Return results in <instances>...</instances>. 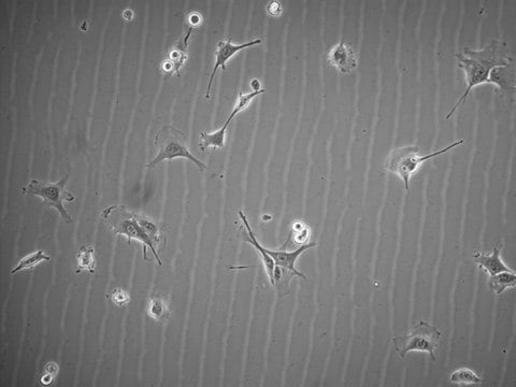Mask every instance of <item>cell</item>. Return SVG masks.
<instances>
[{
  "instance_id": "cell-18",
  "label": "cell",
  "mask_w": 516,
  "mask_h": 387,
  "mask_svg": "<svg viewBox=\"0 0 516 387\" xmlns=\"http://www.w3.org/2000/svg\"><path fill=\"white\" fill-rule=\"evenodd\" d=\"M310 236H311L310 227L303 222H296L292 225L289 240L286 242H289L292 240L294 244L298 245V247H299L301 245L308 244Z\"/></svg>"
},
{
  "instance_id": "cell-4",
  "label": "cell",
  "mask_w": 516,
  "mask_h": 387,
  "mask_svg": "<svg viewBox=\"0 0 516 387\" xmlns=\"http://www.w3.org/2000/svg\"><path fill=\"white\" fill-rule=\"evenodd\" d=\"M103 217L115 235L126 237L129 243L131 240L139 241L143 247L145 258L147 259L148 247L151 251L152 254L155 256L156 261L162 265V261L159 254H157V251H156L155 244L142 228L139 219H138V215L136 213L131 212V210H128L124 207L113 205V207H110V208L103 211Z\"/></svg>"
},
{
  "instance_id": "cell-8",
  "label": "cell",
  "mask_w": 516,
  "mask_h": 387,
  "mask_svg": "<svg viewBox=\"0 0 516 387\" xmlns=\"http://www.w3.org/2000/svg\"><path fill=\"white\" fill-rule=\"evenodd\" d=\"M328 61L342 75H349L358 66L357 57L351 45L340 40L328 53Z\"/></svg>"
},
{
  "instance_id": "cell-1",
  "label": "cell",
  "mask_w": 516,
  "mask_h": 387,
  "mask_svg": "<svg viewBox=\"0 0 516 387\" xmlns=\"http://www.w3.org/2000/svg\"><path fill=\"white\" fill-rule=\"evenodd\" d=\"M458 66L465 73V93L457 103L452 108L451 111L445 115V119H450L456 112V110L466 103L472 89L483 85H495L493 75L497 69L508 68L512 63L507 43L495 39L489 45L480 50H465L463 53L456 54Z\"/></svg>"
},
{
  "instance_id": "cell-12",
  "label": "cell",
  "mask_w": 516,
  "mask_h": 387,
  "mask_svg": "<svg viewBox=\"0 0 516 387\" xmlns=\"http://www.w3.org/2000/svg\"><path fill=\"white\" fill-rule=\"evenodd\" d=\"M239 113V111L234 108L233 112H231V115H229L228 119H226L225 123H224V125L221 129H217V131H214V133H206V131L201 133V135H200V138H201V143H200L199 145L200 149H203V151H206V149H209V147H213V149H223L224 145H225L226 133H227L229 124L231 123V121H233V119H235Z\"/></svg>"
},
{
  "instance_id": "cell-19",
  "label": "cell",
  "mask_w": 516,
  "mask_h": 387,
  "mask_svg": "<svg viewBox=\"0 0 516 387\" xmlns=\"http://www.w3.org/2000/svg\"><path fill=\"white\" fill-rule=\"evenodd\" d=\"M138 219H139L142 228L150 237V239L153 241L154 244H157L161 241V229L157 227V225H155V223L152 222L151 219H147V217L138 215Z\"/></svg>"
},
{
  "instance_id": "cell-15",
  "label": "cell",
  "mask_w": 516,
  "mask_h": 387,
  "mask_svg": "<svg viewBox=\"0 0 516 387\" xmlns=\"http://www.w3.org/2000/svg\"><path fill=\"white\" fill-rule=\"evenodd\" d=\"M148 313L156 322H165L170 315L169 302L162 297H153L150 300Z\"/></svg>"
},
{
  "instance_id": "cell-2",
  "label": "cell",
  "mask_w": 516,
  "mask_h": 387,
  "mask_svg": "<svg viewBox=\"0 0 516 387\" xmlns=\"http://www.w3.org/2000/svg\"><path fill=\"white\" fill-rule=\"evenodd\" d=\"M465 143V140H456L447 147L439 149V151L431 152L429 154H422L421 149L417 145H405L398 149H393L386 157L385 169L389 173H394L401 179L405 184L406 191H409L410 181L417 171L420 166L423 165L425 161L436 159L440 155L451 151L454 147Z\"/></svg>"
},
{
  "instance_id": "cell-6",
  "label": "cell",
  "mask_w": 516,
  "mask_h": 387,
  "mask_svg": "<svg viewBox=\"0 0 516 387\" xmlns=\"http://www.w3.org/2000/svg\"><path fill=\"white\" fill-rule=\"evenodd\" d=\"M68 180H69V175H65L63 179L59 180V182L56 183L40 182L37 180H34L31 183H28L26 187H23V194L24 195L40 197L45 205L56 209L66 222L71 223L73 222V217H70L69 213L66 211L65 207H64L65 201L71 203L76 199L73 194L66 191V184H67Z\"/></svg>"
},
{
  "instance_id": "cell-21",
  "label": "cell",
  "mask_w": 516,
  "mask_h": 387,
  "mask_svg": "<svg viewBox=\"0 0 516 387\" xmlns=\"http://www.w3.org/2000/svg\"><path fill=\"white\" fill-rule=\"evenodd\" d=\"M267 11L270 15H272V17H278V15H281V3H278V1H271L267 7Z\"/></svg>"
},
{
  "instance_id": "cell-16",
  "label": "cell",
  "mask_w": 516,
  "mask_h": 387,
  "mask_svg": "<svg viewBox=\"0 0 516 387\" xmlns=\"http://www.w3.org/2000/svg\"><path fill=\"white\" fill-rule=\"evenodd\" d=\"M50 259H51V257H50L47 253L43 252V251H36V252L26 255L24 258H22L21 261L17 263V266L12 269L11 273L12 275H14V273L29 270V269L35 268L36 266L41 264V263L49 261Z\"/></svg>"
},
{
  "instance_id": "cell-9",
  "label": "cell",
  "mask_w": 516,
  "mask_h": 387,
  "mask_svg": "<svg viewBox=\"0 0 516 387\" xmlns=\"http://www.w3.org/2000/svg\"><path fill=\"white\" fill-rule=\"evenodd\" d=\"M314 247H315V243H308V244L301 245V247H297V249L294 251H272L267 249V247H266V250H267V253L269 254V256L273 259V261H275V266L279 267L282 270L287 271L292 277L295 275V277H299V278H303V280L307 281L306 275L296 269V261H297V259L299 258V257L301 256L306 251L309 250V249H313Z\"/></svg>"
},
{
  "instance_id": "cell-10",
  "label": "cell",
  "mask_w": 516,
  "mask_h": 387,
  "mask_svg": "<svg viewBox=\"0 0 516 387\" xmlns=\"http://www.w3.org/2000/svg\"><path fill=\"white\" fill-rule=\"evenodd\" d=\"M239 217L240 219H241V222L243 223V225H245V231H247L245 235V239H247V242L249 243V244H251L252 247L255 249L256 252L258 253V255L261 256V263H263L264 268H265L266 275H267L268 279H269L270 283H271L272 286H275V261H273V259H272L271 257L269 256V254H268L267 250H266V247H264L263 245L261 244V243L258 242L257 239H256L255 233H254V231H252V227L250 226L249 221H248L247 217H245V213L242 212V211H240Z\"/></svg>"
},
{
  "instance_id": "cell-13",
  "label": "cell",
  "mask_w": 516,
  "mask_h": 387,
  "mask_svg": "<svg viewBox=\"0 0 516 387\" xmlns=\"http://www.w3.org/2000/svg\"><path fill=\"white\" fill-rule=\"evenodd\" d=\"M489 286L495 293L496 296H500V295H503L508 289H515V273H514L513 270H511L491 275L489 279Z\"/></svg>"
},
{
  "instance_id": "cell-11",
  "label": "cell",
  "mask_w": 516,
  "mask_h": 387,
  "mask_svg": "<svg viewBox=\"0 0 516 387\" xmlns=\"http://www.w3.org/2000/svg\"><path fill=\"white\" fill-rule=\"evenodd\" d=\"M503 245L500 247H494L493 252L491 254L484 252H475L473 253L472 257L473 261H475V264L478 265L481 270L491 277V275H498L500 272H506V271H511L507 265L503 263L501 259V250H503Z\"/></svg>"
},
{
  "instance_id": "cell-3",
  "label": "cell",
  "mask_w": 516,
  "mask_h": 387,
  "mask_svg": "<svg viewBox=\"0 0 516 387\" xmlns=\"http://www.w3.org/2000/svg\"><path fill=\"white\" fill-rule=\"evenodd\" d=\"M155 145L159 149V154L156 155L150 163H148V168H154L162 161L184 159L192 161L200 171L207 169V165L205 163L196 159L192 154L191 149L187 145V137L185 133L175 127L170 126V125L164 126L156 135Z\"/></svg>"
},
{
  "instance_id": "cell-17",
  "label": "cell",
  "mask_w": 516,
  "mask_h": 387,
  "mask_svg": "<svg viewBox=\"0 0 516 387\" xmlns=\"http://www.w3.org/2000/svg\"><path fill=\"white\" fill-rule=\"evenodd\" d=\"M77 261L78 272H81V271H87L89 273L95 272V249L93 247H89V245L82 247L80 249L79 254H78Z\"/></svg>"
},
{
  "instance_id": "cell-7",
  "label": "cell",
  "mask_w": 516,
  "mask_h": 387,
  "mask_svg": "<svg viewBox=\"0 0 516 387\" xmlns=\"http://www.w3.org/2000/svg\"><path fill=\"white\" fill-rule=\"evenodd\" d=\"M261 39L252 40L250 43H242V45H235L231 39L226 40V41H224V40L220 41L217 52H215V63H214L213 71H212L211 75H210L209 85H208L205 98L209 99L214 77L217 75L220 68H222L223 71H226V64L229 59H233L238 52L248 49V48L255 47V45H261Z\"/></svg>"
},
{
  "instance_id": "cell-22",
  "label": "cell",
  "mask_w": 516,
  "mask_h": 387,
  "mask_svg": "<svg viewBox=\"0 0 516 387\" xmlns=\"http://www.w3.org/2000/svg\"><path fill=\"white\" fill-rule=\"evenodd\" d=\"M251 87H253V91H259V81L257 80H253L251 83Z\"/></svg>"
},
{
  "instance_id": "cell-14",
  "label": "cell",
  "mask_w": 516,
  "mask_h": 387,
  "mask_svg": "<svg viewBox=\"0 0 516 387\" xmlns=\"http://www.w3.org/2000/svg\"><path fill=\"white\" fill-rule=\"evenodd\" d=\"M450 382L456 386H473V385H481L483 380L479 373L475 372L473 369L463 367L454 370L450 376Z\"/></svg>"
},
{
  "instance_id": "cell-5",
  "label": "cell",
  "mask_w": 516,
  "mask_h": 387,
  "mask_svg": "<svg viewBox=\"0 0 516 387\" xmlns=\"http://www.w3.org/2000/svg\"><path fill=\"white\" fill-rule=\"evenodd\" d=\"M441 335L437 327L421 321L410 330L409 334L395 337L393 341L396 351L403 359L410 352H425L436 360V352L439 348Z\"/></svg>"
},
{
  "instance_id": "cell-20",
  "label": "cell",
  "mask_w": 516,
  "mask_h": 387,
  "mask_svg": "<svg viewBox=\"0 0 516 387\" xmlns=\"http://www.w3.org/2000/svg\"><path fill=\"white\" fill-rule=\"evenodd\" d=\"M111 300L117 307L127 306L131 301V296L123 289H115L111 294Z\"/></svg>"
}]
</instances>
